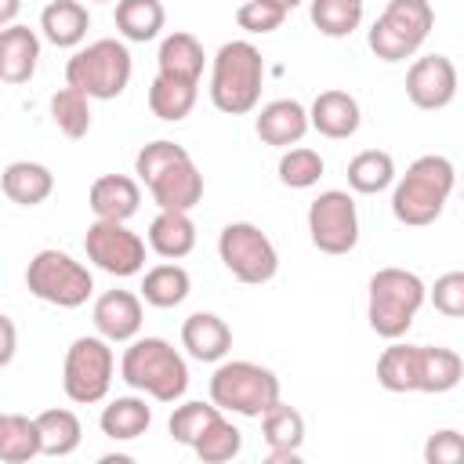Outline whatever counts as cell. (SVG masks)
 Returning <instances> with one entry per match:
<instances>
[{
	"label": "cell",
	"mask_w": 464,
	"mask_h": 464,
	"mask_svg": "<svg viewBox=\"0 0 464 464\" xmlns=\"http://www.w3.org/2000/svg\"><path fill=\"white\" fill-rule=\"evenodd\" d=\"M18 7H22V0H0V29L14 25V14H18Z\"/></svg>",
	"instance_id": "ee69618b"
},
{
	"label": "cell",
	"mask_w": 464,
	"mask_h": 464,
	"mask_svg": "<svg viewBox=\"0 0 464 464\" xmlns=\"http://www.w3.org/2000/svg\"><path fill=\"white\" fill-rule=\"evenodd\" d=\"M94 330L112 341V344H127L141 334V323H145V312H141V297L130 294V290H105L98 301H94Z\"/></svg>",
	"instance_id": "9a60e30c"
},
{
	"label": "cell",
	"mask_w": 464,
	"mask_h": 464,
	"mask_svg": "<svg viewBox=\"0 0 464 464\" xmlns=\"http://www.w3.org/2000/svg\"><path fill=\"white\" fill-rule=\"evenodd\" d=\"M188 290H192V279L178 261L152 265L141 276V301L152 308H178L188 297Z\"/></svg>",
	"instance_id": "f1b7e54d"
},
{
	"label": "cell",
	"mask_w": 464,
	"mask_h": 464,
	"mask_svg": "<svg viewBox=\"0 0 464 464\" xmlns=\"http://www.w3.org/2000/svg\"><path fill=\"white\" fill-rule=\"evenodd\" d=\"M83 250H87V261H94L102 272L116 279L138 276L145 268V239L130 232L127 221L94 218V225H87V236H83Z\"/></svg>",
	"instance_id": "4fadbf2b"
},
{
	"label": "cell",
	"mask_w": 464,
	"mask_h": 464,
	"mask_svg": "<svg viewBox=\"0 0 464 464\" xmlns=\"http://www.w3.org/2000/svg\"><path fill=\"white\" fill-rule=\"evenodd\" d=\"M265 83V58L250 40H228L210 62V102L225 116L257 109Z\"/></svg>",
	"instance_id": "277c9868"
},
{
	"label": "cell",
	"mask_w": 464,
	"mask_h": 464,
	"mask_svg": "<svg viewBox=\"0 0 464 464\" xmlns=\"http://www.w3.org/2000/svg\"><path fill=\"white\" fill-rule=\"evenodd\" d=\"M395 181V160L384 149H362L348 160V188L359 196H377Z\"/></svg>",
	"instance_id": "1f68e13d"
},
{
	"label": "cell",
	"mask_w": 464,
	"mask_h": 464,
	"mask_svg": "<svg viewBox=\"0 0 464 464\" xmlns=\"http://www.w3.org/2000/svg\"><path fill=\"white\" fill-rule=\"evenodd\" d=\"M91 4H105V0H91Z\"/></svg>",
	"instance_id": "7dc6e473"
},
{
	"label": "cell",
	"mask_w": 464,
	"mask_h": 464,
	"mask_svg": "<svg viewBox=\"0 0 464 464\" xmlns=\"http://www.w3.org/2000/svg\"><path fill=\"white\" fill-rule=\"evenodd\" d=\"M286 14L290 11L283 4H276V0H246L236 11V25L254 33V36H265V33H276L286 22Z\"/></svg>",
	"instance_id": "ab89813d"
},
{
	"label": "cell",
	"mask_w": 464,
	"mask_h": 464,
	"mask_svg": "<svg viewBox=\"0 0 464 464\" xmlns=\"http://www.w3.org/2000/svg\"><path fill=\"white\" fill-rule=\"evenodd\" d=\"M156 65H160V76H170V80H185V83H199L203 76V65H207V54H203V44L192 36V33H167L160 40V51H156Z\"/></svg>",
	"instance_id": "44dd1931"
},
{
	"label": "cell",
	"mask_w": 464,
	"mask_h": 464,
	"mask_svg": "<svg viewBox=\"0 0 464 464\" xmlns=\"http://www.w3.org/2000/svg\"><path fill=\"white\" fill-rule=\"evenodd\" d=\"M0 185H4V196H7L11 203H18V207H40V203L54 192V174H51V167H44V163L14 160V163L4 167Z\"/></svg>",
	"instance_id": "603a6c76"
},
{
	"label": "cell",
	"mask_w": 464,
	"mask_h": 464,
	"mask_svg": "<svg viewBox=\"0 0 464 464\" xmlns=\"http://www.w3.org/2000/svg\"><path fill=\"white\" fill-rule=\"evenodd\" d=\"M196 87L199 83H185V80H170V76L156 72V80L149 83V109H152V116L163 120V123H181L196 109V98H199Z\"/></svg>",
	"instance_id": "4dcf8cb0"
},
{
	"label": "cell",
	"mask_w": 464,
	"mask_h": 464,
	"mask_svg": "<svg viewBox=\"0 0 464 464\" xmlns=\"http://www.w3.org/2000/svg\"><path fill=\"white\" fill-rule=\"evenodd\" d=\"M87 203L102 221H130L141 207V188L127 174H102L91 181Z\"/></svg>",
	"instance_id": "ac0fdd59"
},
{
	"label": "cell",
	"mask_w": 464,
	"mask_h": 464,
	"mask_svg": "<svg viewBox=\"0 0 464 464\" xmlns=\"http://www.w3.org/2000/svg\"><path fill=\"white\" fill-rule=\"evenodd\" d=\"M134 174L160 210H192L203 199V174L185 145L156 138L138 149Z\"/></svg>",
	"instance_id": "6da1fadb"
},
{
	"label": "cell",
	"mask_w": 464,
	"mask_h": 464,
	"mask_svg": "<svg viewBox=\"0 0 464 464\" xmlns=\"http://www.w3.org/2000/svg\"><path fill=\"white\" fill-rule=\"evenodd\" d=\"M453 185H457V170H453V163L446 156H439V152L417 156L406 167V174L395 181V188H392L395 221L410 225V228H424V225L439 221Z\"/></svg>",
	"instance_id": "7a4b0ae2"
},
{
	"label": "cell",
	"mask_w": 464,
	"mask_h": 464,
	"mask_svg": "<svg viewBox=\"0 0 464 464\" xmlns=\"http://www.w3.org/2000/svg\"><path fill=\"white\" fill-rule=\"evenodd\" d=\"M210 402H218L225 413L261 417L268 406L279 402V377L250 359L221 362L210 377Z\"/></svg>",
	"instance_id": "ba28073f"
},
{
	"label": "cell",
	"mask_w": 464,
	"mask_h": 464,
	"mask_svg": "<svg viewBox=\"0 0 464 464\" xmlns=\"http://www.w3.org/2000/svg\"><path fill=\"white\" fill-rule=\"evenodd\" d=\"M51 120L65 138H83L91 130V98L76 87H58L51 94Z\"/></svg>",
	"instance_id": "e575fe53"
},
{
	"label": "cell",
	"mask_w": 464,
	"mask_h": 464,
	"mask_svg": "<svg viewBox=\"0 0 464 464\" xmlns=\"http://www.w3.org/2000/svg\"><path fill=\"white\" fill-rule=\"evenodd\" d=\"M167 11L160 0H116V29L130 44H149L160 36Z\"/></svg>",
	"instance_id": "d6a6232c"
},
{
	"label": "cell",
	"mask_w": 464,
	"mask_h": 464,
	"mask_svg": "<svg viewBox=\"0 0 464 464\" xmlns=\"http://www.w3.org/2000/svg\"><path fill=\"white\" fill-rule=\"evenodd\" d=\"M424 460L428 464H464V435L457 428H442V431L428 435Z\"/></svg>",
	"instance_id": "b9f144b4"
},
{
	"label": "cell",
	"mask_w": 464,
	"mask_h": 464,
	"mask_svg": "<svg viewBox=\"0 0 464 464\" xmlns=\"http://www.w3.org/2000/svg\"><path fill=\"white\" fill-rule=\"evenodd\" d=\"M417 381H420V344L392 341L377 359V384L384 392L406 395L417 392Z\"/></svg>",
	"instance_id": "d4e9b609"
},
{
	"label": "cell",
	"mask_w": 464,
	"mask_h": 464,
	"mask_svg": "<svg viewBox=\"0 0 464 464\" xmlns=\"http://www.w3.org/2000/svg\"><path fill=\"white\" fill-rule=\"evenodd\" d=\"M218 257L239 283H250V286H261L279 272V254L254 221L225 225L218 236Z\"/></svg>",
	"instance_id": "8fae6325"
},
{
	"label": "cell",
	"mask_w": 464,
	"mask_h": 464,
	"mask_svg": "<svg viewBox=\"0 0 464 464\" xmlns=\"http://www.w3.org/2000/svg\"><path fill=\"white\" fill-rule=\"evenodd\" d=\"M130 72H134L130 51L123 40H112V36L94 40L87 47H76L72 58L65 62V83L83 91L94 102L120 98L130 83Z\"/></svg>",
	"instance_id": "8992f818"
},
{
	"label": "cell",
	"mask_w": 464,
	"mask_h": 464,
	"mask_svg": "<svg viewBox=\"0 0 464 464\" xmlns=\"http://www.w3.org/2000/svg\"><path fill=\"white\" fill-rule=\"evenodd\" d=\"M276 4H283V7H286V11H294V7H297V4H301V0H276Z\"/></svg>",
	"instance_id": "bcb514c9"
},
{
	"label": "cell",
	"mask_w": 464,
	"mask_h": 464,
	"mask_svg": "<svg viewBox=\"0 0 464 464\" xmlns=\"http://www.w3.org/2000/svg\"><path fill=\"white\" fill-rule=\"evenodd\" d=\"M239 450H243V431L232 424V420H225V413L199 435V442L192 446V453L203 460V464H225V460H232V457H239Z\"/></svg>",
	"instance_id": "f35d334b"
},
{
	"label": "cell",
	"mask_w": 464,
	"mask_h": 464,
	"mask_svg": "<svg viewBox=\"0 0 464 464\" xmlns=\"http://www.w3.org/2000/svg\"><path fill=\"white\" fill-rule=\"evenodd\" d=\"M149 246L163 261L188 257L192 246H196V221L188 218V210H160L149 221Z\"/></svg>",
	"instance_id": "7402d4cb"
},
{
	"label": "cell",
	"mask_w": 464,
	"mask_h": 464,
	"mask_svg": "<svg viewBox=\"0 0 464 464\" xmlns=\"http://www.w3.org/2000/svg\"><path fill=\"white\" fill-rule=\"evenodd\" d=\"M428 301L435 304V312H442L450 319H464V268L442 272L428 286Z\"/></svg>",
	"instance_id": "60d3db41"
},
{
	"label": "cell",
	"mask_w": 464,
	"mask_h": 464,
	"mask_svg": "<svg viewBox=\"0 0 464 464\" xmlns=\"http://www.w3.org/2000/svg\"><path fill=\"white\" fill-rule=\"evenodd\" d=\"M25 286L44 304L80 308L94 294V276L72 254H65L58 246H47V250H36L33 254V261L25 268Z\"/></svg>",
	"instance_id": "52a82bcc"
},
{
	"label": "cell",
	"mask_w": 464,
	"mask_h": 464,
	"mask_svg": "<svg viewBox=\"0 0 464 464\" xmlns=\"http://www.w3.org/2000/svg\"><path fill=\"white\" fill-rule=\"evenodd\" d=\"M120 377L156 402H178L188 392V362L163 337H134L123 348Z\"/></svg>",
	"instance_id": "3957f363"
},
{
	"label": "cell",
	"mask_w": 464,
	"mask_h": 464,
	"mask_svg": "<svg viewBox=\"0 0 464 464\" xmlns=\"http://www.w3.org/2000/svg\"><path fill=\"white\" fill-rule=\"evenodd\" d=\"M308 120H312V130H319L323 138L344 141V138H352V134L359 130L362 112H359L355 94L330 87V91H319V94H315V102H312V109H308Z\"/></svg>",
	"instance_id": "e0dca14e"
},
{
	"label": "cell",
	"mask_w": 464,
	"mask_h": 464,
	"mask_svg": "<svg viewBox=\"0 0 464 464\" xmlns=\"http://www.w3.org/2000/svg\"><path fill=\"white\" fill-rule=\"evenodd\" d=\"M359 4H362V0H359Z\"/></svg>",
	"instance_id": "c3c4849f"
},
{
	"label": "cell",
	"mask_w": 464,
	"mask_h": 464,
	"mask_svg": "<svg viewBox=\"0 0 464 464\" xmlns=\"http://www.w3.org/2000/svg\"><path fill=\"white\" fill-rule=\"evenodd\" d=\"M301 453H268V464H297Z\"/></svg>",
	"instance_id": "f6af8a7d"
},
{
	"label": "cell",
	"mask_w": 464,
	"mask_h": 464,
	"mask_svg": "<svg viewBox=\"0 0 464 464\" xmlns=\"http://www.w3.org/2000/svg\"><path fill=\"white\" fill-rule=\"evenodd\" d=\"M225 410L218 406V402H181V406H174V413H170V420H167V431H170V439L174 442H181V446H196L199 442V435L221 417Z\"/></svg>",
	"instance_id": "8d00e7d4"
},
{
	"label": "cell",
	"mask_w": 464,
	"mask_h": 464,
	"mask_svg": "<svg viewBox=\"0 0 464 464\" xmlns=\"http://www.w3.org/2000/svg\"><path fill=\"white\" fill-rule=\"evenodd\" d=\"M36 424H40V439H44V457H69L76 453L80 439H83V428H80V417L72 410H44L36 413Z\"/></svg>",
	"instance_id": "836d02e7"
},
{
	"label": "cell",
	"mask_w": 464,
	"mask_h": 464,
	"mask_svg": "<svg viewBox=\"0 0 464 464\" xmlns=\"http://www.w3.org/2000/svg\"><path fill=\"white\" fill-rule=\"evenodd\" d=\"M33 457H44V439L36 417L4 413L0 417V460L4 464H29Z\"/></svg>",
	"instance_id": "83f0119b"
},
{
	"label": "cell",
	"mask_w": 464,
	"mask_h": 464,
	"mask_svg": "<svg viewBox=\"0 0 464 464\" xmlns=\"http://www.w3.org/2000/svg\"><path fill=\"white\" fill-rule=\"evenodd\" d=\"M112 341H105L102 334H87L76 337L65 348V362H62V388L72 402L91 406L102 402L112 388V373H116V355L109 348Z\"/></svg>",
	"instance_id": "30bf717a"
},
{
	"label": "cell",
	"mask_w": 464,
	"mask_h": 464,
	"mask_svg": "<svg viewBox=\"0 0 464 464\" xmlns=\"http://www.w3.org/2000/svg\"><path fill=\"white\" fill-rule=\"evenodd\" d=\"M312 25L323 36H352L362 25V4L359 0H312L308 7Z\"/></svg>",
	"instance_id": "d590c367"
},
{
	"label": "cell",
	"mask_w": 464,
	"mask_h": 464,
	"mask_svg": "<svg viewBox=\"0 0 464 464\" xmlns=\"http://www.w3.org/2000/svg\"><path fill=\"white\" fill-rule=\"evenodd\" d=\"M149 424H152V406L138 395H116L98 417L102 435H109L112 442H130V439L145 435Z\"/></svg>",
	"instance_id": "484cf974"
},
{
	"label": "cell",
	"mask_w": 464,
	"mask_h": 464,
	"mask_svg": "<svg viewBox=\"0 0 464 464\" xmlns=\"http://www.w3.org/2000/svg\"><path fill=\"white\" fill-rule=\"evenodd\" d=\"M91 29V14L80 0H51L40 11V33L54 47H80Z\"/></svg>",
	"instance_id": "cb8c5ba5"
},
{
	"label": "cell",
	"mask_w": 464,
	"mask_h": 464,
	"mask_svg": "<svg viewBox=\"0 0 464 464\" xmlns=\"http://www.w3.org/2000/svg\"><path fill=\"white\" fill-rule=\"evenodd\" d=\"M40 62V36L29 25H7L0 29V80L18 87L29 83Z\"/></svg>",
	"instance_id": "d6986e66"
},
{
	"label": "cell",
	"mask_w": 464,
	"mask_h": 464,
	"mask_svg": "<svg viewBox=\"0 0 464 464\" xmlns=\"http://www.w3.org/2000/svg\"><path fill=\"white\" fill-rule=\"evenodd\" d=\"M276 170H279V181H283L286 188H312V185H319L326 163H323V156H319L315 149L294 145V149H283Z\"/></svg>",
	"instance_id": "74e56055"
},
{
	"label": "cell",
	"mask_w": 464,
	"mask_h": 464,
	"mask_svg": "<svg viewBox=\"0 0 464 464\" xmlns=\"http://www.w3.org/2000/svg\"><path fill=\"white\" fill-rule=\"evenodd\" d=\"M460 377H464V359L453 348L420 344V381H417V392L442 395V392H453L460 384Z\"/></svg>",
	"instance_id": "4316f807"
},
{
	"label": "cell",
	"mask_w": 464,
	"mask_h": 464,
	"mask_svg": "<svg viewBox=\"0 0 464 464\" xmlns=\"http://www.w3.org/2000/svg\"><path fill=\"white\" fill-rule=\"evenodd\" d=\"M261 439L268 453H301L304 442V417L301 410L286 406L283 399L261 413Z\"/></svg>",
	"instance_id": "f546056e"
},
{
	"label": "cell",
	"mask_w": 464,
	"mask_h": 464,
	"mask_svg": "<svg viewBox=\"0 0 464 464\" xmlns=\"http://www.w3.org/2000/svg\"><path fill=\"white\" fill-rule=\"evenodd\" d=\"M0 330H4L0 366H11V359H14V344H18V337H14V319H11V315H0Z\"/></svg>",
	"instance_id": "7bdbcfd3"
},
{
	"label": "cell",
	"mask_w": 464,
	"mask_h": 464,
	"mask_svg": "<svg viewBox=\"0 0 464 464\" xmlns=\"http://www.w3.org/2000/svg\"><path fill=\"white\" fill-rule=\"evenodd\" d=\"M312 120H308V109L297 102V98H276L268 105H261L257 120H254V130L265 145H276V149H290L297 145L304 134H308Z\"/></svg>",
	"instance_id": "2e32d148"
},
{
	"label": "cell",
	"mask_w": 464,
	"mask_h": 464,
	"mask_svg": "<svg viewBox=\"0 0 464 464\" xmlns=\"http://www.w3.org/2000/svg\"><path fill=\"white\" fill-rule=\"evenodd\" d=\"M406 98L424 112L446 109L457 98V65L446 54L413 58V65L406 69Z\"/></svg>",
	"instance_id": "5bb4252c"
},
{
	"label": "cell",
	"mask_w": 464,
	"mask_h": 464,
	"mask_svg": "<svg viewBox=\"0 0 464 464\" xmlns=\"http://www.w3.org/2000/svg\"><path fill=\"white\" fill-rule=\"evenodd\" d=\"M435 25V11L428 0H388L377 22L370 25V51L381 62H402L420 51Z\"/></svg>",
	"instance_id": "9c48e42d"
},
{
	"label": "cell",
	"mask_w": 464,
	"mask_h": 464,
	"mask_svg": "<svg viewBox=\"0 0 464 464\" xmlns=\"http://www.w3.org/2000/svg\"><path fill=\"white\" fill-rule=\"evenodd\" d=\"M181 344L196 362H221L232 348V330L214 312H192L181 323Z\"/></svg>",
	"instance_id": "ffe728a7"
},
{
	"label": "cell",
	"mask_w": 464,
	"mask_h": 464,
	"mask_svg": "<svg viewBox=\"0 0 464 464\" xmlns=\"http://www.w3.org/2000/svg\"><path fill=\"white\" fill-rule=\"evenodd\" d=\"M308 236L323 254H352L359 243V210L344 188H326L308 203Z\"/></svg>",
	"instance_id": "7c38bea8"
},
{
	"label": "cell",
	"mask_w": 464,
	"mask_h": 464,
	"mask_svg": "<svg viewBox=\"0 0 464 464\" xmlns=\"http://www.w3.org/2000/svg\"><path fill=\"white\" fill-rule=\"evenodd\" d=\"M428 301V286L417 272L410 268H377L370 276V294H366V319L370 330L384 341H399L406 337V330L413 326L420 304Z\"/></svg>",
	"instance_id": "5b68a950"
}]
</instances>
